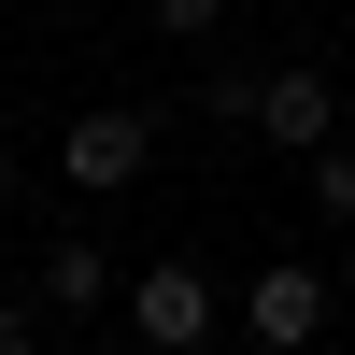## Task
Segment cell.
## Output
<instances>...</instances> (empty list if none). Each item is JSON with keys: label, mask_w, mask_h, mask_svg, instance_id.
I'll return each instance as SVG.
<instances>
[{"label": "cell", "mask_w": 355, "mask_h": 355, "mask_svg": "<svg viewBox=\"0 0 355 355\" xmlns=\"http://www.w3.org/2000/svg\"><path fill=\"white\" fill-rule=\"evenodd\" d=\"M114 313H128V341H142V355H199V341L227 327V299L199 284V256H157V270H128V284H114Z\"/></svg>", "instance_id": "cell-1"}, {"label": "cell", "mask_w": 355, "mask_h": 355, "mask_svg": "<svg viewBox=\"0 0 355 355\" xmlns=\"http://www.w3.org/2000/svg\"><path fill=\"white\" fill-rule=\"evenodd\" d=\"M327 313H341V284L313 270V256H270V270L242 284V355H313Z\"/></svg>", "instance_id": "cell-2"}, {"label": "cell", "mask_w": 355, "mask_h": 355, "mask_svg": "<svg viewBox=\"0 0 355 355\" xmlns=\"http://www.w3.org/2000/svg\"><path fill=\"white\" fill-rule=\"evenodd\" d=\"M142 157H157V114H128V100H85L71 128H57V171H71L85 199H100V185H142Z\"/></svg>", "instance_id": "cell-3"}, {"label": "cell", "mask_w": 355, "mask_h": 355, "mask_svg": "<svg viewBox=\"0 0 355 355\" xmlns=\"http://www.w3.org/2000/svg\"><path fill=\"white\" fill-rule=\"evenodd\" d=\"M256 128L284 142V157H313V142H341V71H256Z\"/></svg>", "instance_id": "cell-4"}, {"label": "cell", "mask_w": 355, "mask_h": 355, "mask_svg": "<svg viewBox=\"0 0 355 355\" xmlns=\"http://www.w3.org/2000/svg\"><path fill=\"white\" fill-rule=\"evenodd\" d=\"M28 299H57V313H71V327H85V313L114 299V256L85 242V227H71V242H43V270H28Z\"/></svg>", "instance_id": "cell-5"}, {"label": "cell", "mask_w": 355, "mask_h": 355, "mask_svg": "<svg viewBox=\"0 0 355 355\" xmlns=\"http://www.w3.org/2000/svg\"><path fill=\"white\" fill-rule=\"evenodd\" d=\"M313 214L355 227V142H313Z\"/></svg>", "instance_id": "cell-6"}, {"label": "cell", "mask_w": 355, "mask_h": 355, "mask_svg": "<svg viewBox=\"0 0 355 355\" xmlns=\"http://www.w3.org/2000/svg\"><path fill=\"white\" fill-rule=\"evenodd\" d=\"M199 114L214 128H256V71H199Z\"/></svg>", "instance_id": "cell-7"}, {"label": "cell", "mask_w": 355, "mask_h": 355, "mask_svg": "<svg viewBox=\"0 0 355 355\" xmlns=\"http://www.w3.org/2000/svg\"><path fill=\"white\" fill-rule=\"evenodd\" d=\"M157 28H171V43H214V28H227V0H157Z\"/></svg>", "instance_id": "cell-8"}, {"label": "cell", "mask_w": 355, "mask_h": 355, "mask_svg": "<svg viewBox=\"0 0 355 355\" xmlns=\"http://www.w3.org/2000/svg\"><path fill=\"white\" fill-rule=\"evenodd\" d=\"M0 355H43V313L28 299H0Z\"/></svg>", "instance_id": "cell-9"}, {"label": "cell", "mask_w": 355, "mask_h": 355, "mask_svg": "<svg viewBox=\"0 0 355 355\" xmlns=\"http://www.w3.org/2000/svg\"><path fill=\"white\" fill-rule=\"evenodd\" d=\"M0 199H15V142H0Z\"/></svg>", "instance_id": "cell-10"}, {"label": "cell", "mask_w": 355, "mask_h": 355, "mask_svg": "<svg viewBox=\"0 0 355 355\" xmlns=\"http://www.w3.org/2000/svg\"><path fill=\"white\" fill-rule=\"evenodd\" d=\"M199 355H242V341H199Z\"/></svg>", "instance_id": "cell-11"}, {"label": "cell", "mask_w": 355, "mask_h": 355, "mask_svg": "<svg viewBox=\"0 0 355 355\" xmlns=\"http://www.w3.org/2000/svg\"><path fill=\"white\" fill-rule=\"evenodd\" d=\"M100 355H142V341H100Z\"/></svg>", "instance_id": "cell-12"}]
</instances>
